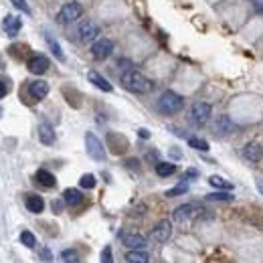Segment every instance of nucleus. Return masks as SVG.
I'll use <instances>...</instances> for the list:
<instances>
[{"label": "nucleus", "mask_w": 263, "mask_h": 263, "mask_svg": "<svg viewBox=\"0 0 263 263\" xmlns=\"http://www.w3.org/2000/svg\"><path fill=\"white\" fill-rule=\"evenodd\" d=\"M122 85L132 93H150L154 89V83L136 69H130V71L122 73Z\"/></svg>", "instance_id": "f257e3e1"}, {"label": "nucleus", "mask_w": 263, "mask_h": 263, "mask_svg": "<svg viewBox=\"0 0 263 263\" xmlns=\"http://www.w3.org/2000/svg\"><path fill=\"white\" fill-rule=\"evenodd\" d=\"M182 108H184V99L174 91H164L160 97H158V110L166 116L178 114Z\"/></svg>", "instance_id": "f03ea898"}, {"label": "nucleus", "mask_w": 263, "mask_h": 263, "mask_svg": "<svg viewBox=\"0 0 263 263\" xmlns=\"http://www.w3.org/2000/svg\"><path fill=\"white\" fill-rule=\"evenodd\" d=\"M81 15H83V7L79 3H67V5L61 7V11L57 15V23L59 25H69V23H75Z\"/></svg>", "instance_id": "7ed1b4c3"}, {"label": "nucleus", "mask_w": 263, "mask_h": 263, "mask_svg": "<svg viewBox=\"0 0 263 263\" xmlns=\"http://www.w3.org/2000/svg\"><path fill=\"white\" fill-rule=\"evenodd\" d=\"M85 148H87V154L93 158V160H97V162L105 160V148L95 134H91V132L85 134Z\"/></svg>", "instance_id": "20e7f679"}, {"label": "nucleus", "mask_w": 263, "mask_h": 263, "mask_svg": "<svg viewBox=\"0 0 263 263\" xmlns=\"http://www.w3.org/2000/svg\"><path fill=\"white\" fill-rule=\"evenodd\" d=\"M210 114H213V108H210V103H204V101H196L190 108V120L196 126H204L210 120Z\"/></svg>", "instance_id": "39448f33"}, {"label": "nucleus", "mask_w": 263, "mask_h": 263, "mask_svg": "<svg viewBox=\"0 0 263 263\" xmlns=\"http://www.w3.org/2000/svg\"><path fill=\"white\" fill-rule=\"evenodd\" d=\"M112 51H114V41H112V39H97V41H93V45H91V55H93L97 61L108 59V57L112 55Z\"/></svg>", "instance_id": "423d86ee"}, {"label": "nucleus", "mask_w": 263, "mask_h": 263, "mask_svg": "<svg viewBox=\"0 0 263 263\" xmlns=\"http://www.w3.org/2000/svg\"><path fill=\"white\" fill-rule=\"evenodd\" d=\"M77 35H79V41H83V43L97 41V37H99V27H97L93 21H83V23H79V27H77Z\"/></svg>", "instance_id": "0eeeda50"}, {"label": "nucleus", "mask_w": 263, "mask_h": 263, "mask_svg": "<svg viewBox=\"0 0 263 263\" xmlns=\"http://www.w3.org/2000/svg\"><path fill=\"white\" fill-rule=\"evenodd\" d=\"M49 59L45 57V55H33L31 59H29V63H27V67H29V71L33 73V75H43L47 69H49Z\"/></svg>", "instance_id": "6e6552de"}, {"label": "nucleus", "mask_w": 263, "mask_h": 263, "mask_svg": "<svg viewBox=\"0 0 263 263\" xmlns=\"http://www.w3.org/2000/svg\"><path fill=\"white\" fill-rule=\"evenodd\" d=\"M170 235H172V225H170L168 221H160V223H158V225L152 229V239L158 241V243L168 241Z\"/></svg>", "instance_id": "1a4fd4ad"}, {"label": "nucleus", "mask_w": 263, "mask_h": 263, "mask_svg": "<svg viewBox=\"0 0 263 263\" xmlns=\"http://www.w3.org/2000/svg\"><path fill=\"white\" fill-rule=\"evenodd\" d=\"M243 158L247 162H259L261 158H263V146L257 144V142H249L245 148H243Z\"/></svg>", "instance_id": "9d476101"}, {"label": "nucleus", "mask_w": 263, "mask_h": 263, "mask_svg": "<svg viewBox=\"0 0 263 263\" xmlns=\"http://www.w3.org/2000/svg\"><path fill=\"white\" fill-rule=\"evenodd\" d=\"M29 93H31L33 99L41 101V99H45L47 93H49V83L43 81V79H37V81H33V83L29 85Z\"/></svg>", "instance_id": "9b49d317"}, {"label": "nucleus", "mask_w": 263, "mask_h": 263, "mask_svg": "<svg viewBox=\"0 0 263 263\" xmlns=\"http://www.w3.org/2000/svg\"><path fill=\"white\" fill-rule=\"evenodd\" d=\"M194 213H196V206L194 204H182V206H178L172 213V221L174 223H184L190 217H194Z\"/></svg>", "instance_id": "f8f14e48"}, {"label": "nucleus", "mask_w": 263, "mask_h": 263, "mask_svg": "<svg viewBox=\"0 0 263 263\" xmlns=\"http://www.w3.org/2000/svg\"><path fill=\"white\" fill-rule=\"evenodd\" d=\"M39 140H41L45 146H53V144H55V130H53L51 124L43 122V124L39 126Z\"/></svg>", "instance_id": "ddd939ff"}, {"label": "nucleus", "mask_w": 263, "mask_h": 263, "mask_svg": "<svg viewBox=\"0 0 263 263\" xmlns=\"http://www.w3.org/2000/svg\"><path fill=\"white\" fill-rule=\"evenodd\" d=\"M87 79H89V83H93L97 89H101V91H114V87H112V83L108 81V79H105V77H101L97 71H89L87 73Z\"/></svg>", "instance_id": "4468645a"}, {"label": "nucleus", "mask_w": 263, "mask_h": 263, "mask_svg": "<svg viewBox=\"0 0 263 263\" xmlns=\"http://www.w3.org/2000/svg\"><path fill=\"white\" fill-rule=\"evenodd\" d=\"M25 204H27V208L31 210V213H35V215L43 213V208H45V200L39 194H29L27 200H25Z\"/></svg>", "instance_id": "2eb2a0df"}, {"label": "nucleus", "mask_w": 263, "mask_h": 263, "mask_svg": "<svg viewBox=\"0 0 263 263\" xmlns=\"http://www.w3.org/2000/svg\"><path fill=\"white\" fill-rule=\"evenodd\" d=\"M124 245L128 249H144L146 247V239L142 235H138V233H128V235H124Z\"/></svg>", "instance_id": "dca6fc26"}, {"label": "nucleus", "mask_w": 263, "mask_h": 263, "mask_svg": "<svg viewBox=\"0 0 263 263\" xmlns=\"http://www.w3.org/2000/svg\"><path fill=\"white\" fill-rule=\"evenodd\" d=\"M21 27H23V21L19 17H7L5 19V33L9 37H17L19 31H21Z\"/></svg>", "instance_id": "f3484780"}, {"label": "nucleus", "mask_w": 263, "mask_h": 263, "mask_svg": "<svg viewBox=\"0 0 263 263\" xmlns=\"http://www.w3.org/2000/svg\"><path fill=\"white\" fill-rule=\"evenodd\" d=\"M126 261L128 263H150V255L144 249H130L126 253Z\"/></svg>", "instance_id": "a211bd4d"}, {"label": "nucleus", "mask_w": 263, "mask_h": 263, "mask_svg": "<svg viewBox=\"0 0 263 263\" xmlns=\"http://www.w3.org/2000/svg\"><path fill=\"white\" fill-rule=\"evenodd\" d=\"M235 130V126H233V122L227 118V116H221V118H217V122H215V132L217 134H221V136H227V134H231Z\"/></svg>", "instance_id": "6ab92c4d"}, {"label": "nucleus", "mask_w": 263, "mask_h": 263, "mask_svg": "<svg viewBox=\"0 0 263 263\" xmlns=\"http://www.w3.org/2000/svg\"><path fill=\"white\" fill-rule=\"evenodd\" d=\"M63 200H65L69 206H77V204L83 202V194H81V190H77V188H67L65 194H63Z\"/></svg>", "instance_id": "aec40b11"}, {"label": "nucleus", "mask_w": 263, "mask_h": 263, "mask_svg": "<svg viewBox=\"0 0 263 263\" xmlns=\"http://www.w3.org/2000/svg\"><path fill=\"white\" fill-rule=\"evenodd\" d=\"M37 182L43 184L45 188H53L57 184V178H55V174H51L49 170H39L37 172Z\"/></svg>", "instance_id": "412c9836"}, {"label": "nucleus", "mask_w": 263, "mask_h": 263, "mask_svg": "<svg viewBox=\"0 0 263 263\" xmlns=\"http://www.w3.org/2000/svg\"><path fill=\"white\" fill-rule=\"evenodd\" d=\"M108 140H110L112 150H114L116 154H120V152H124V150L128 148V142H122V140H126V138H124V136H120V134H110V136H108Z\"/></svg>", "instance_id": "4be33fe9"}, {"label": "nucleus", "mask_w": 263, "mask_h": 263, "mask_svg": "<svg viewBox=\"0 0 263 263\" xmlns=\"http://www.w3.org/2000/svg\"><path fill=\"white\" fill-rule=\"evenodd\" d=\"M174 172H176V166L170 164V162H158V164H156V174H158V176H162V178L172 176Z\"/></svg>", "instance_id": "5701e85b"}, {"label": "nucleus", "mask_w": 263, "mask_h": 263, "mask_svg": "<svg viewBox=\"0 0 263 263\" xmlns=\"http://www.w3.org/2000/svg\"><path fill=\"white\" fill-rule=\"evenodd\" d=\"M47 43H49V49L53 51V55H55L59 61H65V53H63V49H61V45L53 39L49 33H47Z\"/></svg>", "instance_id": "b1692460"}, {"label": "nucleus", "mask_w": 263, "mask_h": 263, "mask_svg": "<svg viewBox=\"0 0 263 263\" xmlns=\"http://www.w3.org/2000/svg\"><path fill=\"white\" fill-rule=\"evenodd\" d=\"M204 198L210 200V202H231V200H233V194L227 192V190H221V192H210V194H206Z\"/></svg>", "instance_id": "393cba45"}, {"label": "nucleus", "mask_w": 263, "mask_h": 263, "mask_svg": "<svg viewBox=\"0 0 263 263\" xmlns=\"http://www.w3.org/2000/svg\"><path fill=\"white\" fill-rule=\"evenodd\" d=\"M208 184L215 186V188H219V190H233V184H231L229 180L221 178V176H210V178H208Z\"/></svg>", "instance_id": "a878e982"}, {"label": "nucleus", "mask_w": 263, "mask_h": 263, "mask_svg": "<svg viewBox=\"0 0 263 263\" xmlns=\"http://www.w3.org/2000/svg\"><path fill=\"white\" fill-rule=\"evenodd\" d=\"M21 243H23L25 247L33 249V247L37 245V239H35V235H33L31 231H23V233H21Z\"/></svg>", "instance_id": "bb28decb"}, {"label": "nucleus", "mask_w": 263, "mask_h": 263, "mask_svg": "<svg viewBox=\"0 0 263 263\" xmlns=\"http://www.w3.org/2000/svg\"><path fill=\"white\" fill-rule=\"evenodd\" d=\"M188 146H190V148H196V150H200V152H206V150H208V142H204V140H200V138H188Z\"/></svg>", "instance_id": "cd10ccee"}, {"label": "nucleus", "mask_w": 263, "mask_h": 263, "mask_svg": "<svg viewBox=\"0 0 263 263\" xmlns=\"http://www.w3.org/2000/svg\"><path fill=\"white\" fill-rule=\"evenodd\" d=\"M95 184H97V180H95L93 174H83V176L79 178V186H81V188H93Z\"/></svg>", "instance_id": "c85d7f7f"}, {"label": "nucleus", "mask_w": 263, "mask_h": 263, "mask_svg": "<svg viewBox=\"0 0 263 263\" xmlns=\"http://www.w3.org/2000/svg\"><path fill=\"white\" fill-rule=\"evenodd\" d=\"M188 190V184L186 182H180V184H176L174 188H170L168 192H166V196H180V194H184Z\"/></svg>", "instance_id": "c756f323"}, {"label": "nucleus", "mask_w": 263, "mask_h": 263, "mask_svg": "<svg viewBox=\"0 0 263 263\" xmlns=\"http://www.w3.org/2000/svg\"><path fill=\"white\" fill-rule=\"evenodd\" d=\"M61 259H63L65 263H77V251H75V249H65V251L61 253Z\"/></svg>", "instance_id": "7c9ffc66"}, {"label": "nucleus", "mask_w": 263, "mask_h": 263, "mask_svg": "<svg viewBox=\"0 0 263 263\" xmlns=\"http://www.w3.org/2000/svg\"><path fill=\"white\" fill-rule=\"evenodd\" d=\"M101 263H114V257H112V247H103L101 251Z\"/></svg>", "instance_id": "2f4dec72"}, {"label": "nucleus", "mask_w": 263, "mask_h": 263, "mask_svg": "<svg viewBox=\"0 0 263 263\" xmlns=\"http://www.w3.org/2000/svg\"><path fill=\"white\" fill-rule=\"evenodd\" d=\"M11 3H13L19 11H23V13H27V15L31 13V9H29V5H27V0H11Z\"/></svg>", "instance_id": "473e14b6"}, {"label": "nucleus", "mask_w": 263, "mask_h": 263, "mask_svg": "<svg viewBox=\"0 0 263 263\" xmlns=\"http://www.w3.org/2000/svg\"><path fill=\"white\" fill-rule=\"evenodd\" d=\"M7 93H9V85H7L3 79H0V99L7 97Z\"/></svg>", "instance_id": "72a5a7b5"}, {"label": "nucleus", "mask_w": 263, "mask_h": 263, "mask_svg": "<svg viewBox=\"0 0 263 263\" xmlns=\"http://www.w3.org/2000/svg\"><path fill=\"white\" fill-rule=\"evenodd\" d=\"M61 208H63V202H61V200L53 202V210H55V213H61Z\"/></svg>", "instance_id": "f704fd0d"}, {"label": "nucleus", "mask_w": 263, "mask_h": 263, "mask_svg": "<svg viewBox=\"0 0 263 263\" xmlns=\"http://www.w3.org/2000/svg\"><path fill=\"white\" fill-rule=\"evenodd\" d=\"M41 259L51 261V251H49V249H43V251H41Z\"/></svg>", "instance_id": "c9c22d12"}, {"label": "nucleus", "mask_w": 263, "mask_h": 263, "mask_svg": "<svg viewBox=\"0 0 263 263\" xmlns=\"http://www.w3.org/2000/svg\"><path fill=\"white\" fill-rule=\"evenodd\" d=\"M138 136H140V138H144V140H148V138H150V132H148V130H140V132H138Z\"/></svg>", "instance_id": "e433bc0d"}, {"label": "nucleus", "mask_w": 263, "mask_h": 263, "mask_svg": "<svg viewBox=\"0 0 263 263\" xmlns=\"http://www.w3.org/2000/svg\"><path fill=\"white\" fill-rule=\"evenodd\" d=\"M186 176H190V178H196V170H186Z\"/></svg>", "instance_id": "4c0bfd02"}, {"label": "nucleus", "mask_w": 263, "mask_h": 263, "mask_svg": "<svg viewBox=\"0 0 263 263\" xmlns=\"http://www.w3.org/2000/svg\"><path fill=\"white\" fill-rule=\"evenodd\" d=\"M257 190L263 194V180H257Z\"/></svg>", "instance_id": "58836bf2"}, {"label": "nucleus", "mask_w": 263, "mask_h": 263, "mask_svg": "<svg viewBox=\"0 0 263 263\" xmlns=\"http://www.w3.org/2000/svg\"><path fill=\"white\" fill-rule=\"evenodd\" d=\"M0 116H3V108H0Z\"/></svg>", "instance_id": "ea45409f"}]
</instances>
